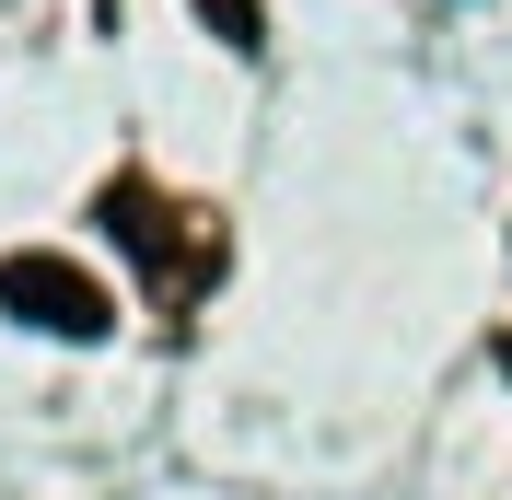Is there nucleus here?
Here are the masks:
<instances>
[{
  "label": "nucleus",
  "mask_w": 512,
  "mask_h": 500,
  "mask_svg": "<svg viewBox=\"0 0 512 500\" xmlns=\"http://www.w3.org/2000/svg\"><path fill=\"white\" fill-rule=\"evenodd\" d=\"M198 12H210V35H222L233 59H256V47H268V12H256V0H198Z\"/></svg>",
  "instance_id": "f03ea898"
},
{
  "label": "nucleus",
  "mask_w": 512,
  "mask_h": 500,
  "mask_svg": "<svg viewBox=\"0 0 512 500\" xmlns=\"http://www.w3.org/2000/svg\"><path fill=\"white\" fill-rule=\"evenodd\" d=\"M501 373H512V338H501Z\"/></svg>",
  "instance_id": "7ed1b4c3"
},
{
  "label": "nucleus",
  "mask_w": 512,
  "mask_h": 500,
  "mask_svg": "<svg viewBox=\"0 0 512 500\" xmlns=\"http://www.w3.org/2000/svg\"><path fill=\"white\" fill-rule=\"evenodd\" d=\"M0 314H12V326H47V338H105V326H117L105 280L82 256H47V245L0 256Z\"/></svg>",
  "instance_id": "f257e3e1"
}]
</instances>
